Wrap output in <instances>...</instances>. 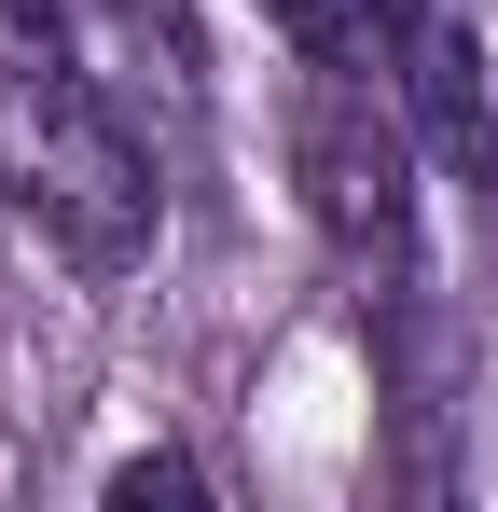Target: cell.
<instances>
[{
  "label": "cell",
  "mask_w": 498,
  "mask_h": 512,
  "mask_svg": "<svg viewBox=\"0 0 498 512\" xmlns=\"http://www.w3.org/2000/svg\"><path fill=\"white\" fill-rule=\"evenodd\" d=\"M0 208L56 263H83V277H125L166 222L153 153L125 139V111L97 97V70L70 42H28V28L0 42Z\"/></svg>",
  "instance_id": "cell-1"
},
{
  "label": "cell",
  "mask_w": 498,
  "mask_h": 512,
  "mask_svg": "<svg viewBox=\"0 0 498 512\" xmlns=\"http://www.w3.org/2000/svg\"><path fill=\"white\" fill-rule=\"evenodd\" d=\"M402 111H415V139H429V167H457V180H485L498 167V97H485V42H471V14L457 0H402Z\"/></svg>",
  "instance_id": "cell-2"
},
{
  "label": "cell",
  "mask_w": 498,
  "mask_h": 512,
  "mask_svg": "<svg viewBox=\"0 0 498 512\" xmlns=\"http://www.w3.org/2000/svg\"><path fill=\"white\" fill-rule=\"evenodd\" d=\"M263 28L291 42V70H346V84H388L402 70V0H263Z\"/></svg>",
  "instance_id": "cell-3"
}]
</instances>
